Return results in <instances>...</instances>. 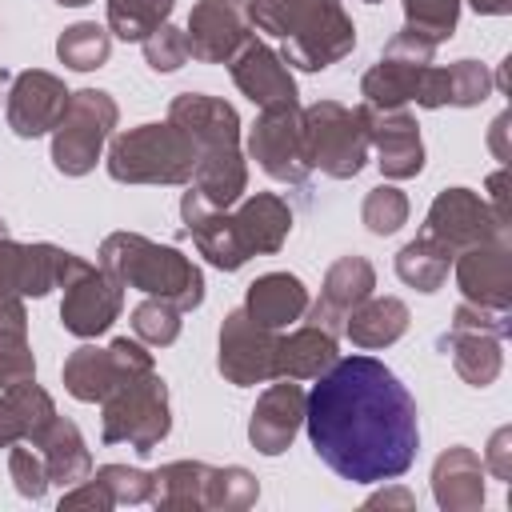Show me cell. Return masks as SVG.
<instances>
[{"label": "cell", "instance_id": "obj_1", "mask_svg": "<svg viewBox=\"0 0 512 512\" xmlns=\"http://www.w3.org/2000/svg\"><path fill=\"white\" fill-rule=\"evenodd\" d=\"M304 400V428L316 456L352 484L396 480L420 448L412 392L376 356L336 360Z\"/></svg>", "mask_w": 512, "mask_h": 512}, {"label": "cell", "instance_id": "obj_2", "mask_svg": "<svg viewBox=\"0 0 512 512\" xmlns=\"http://www.w3.org/2000/svg\"><path fill=\"white\" fill-rule=\"evenodd\" d=\"M168 120L196 144L192 188L212 208H232L248 192V160L240 148V116L228 100L204 92H180L168 104Z\"/></svg>", "mask_w": 512, "mask_h": 512}, {"label": "cell", "instance_id": "obj_3", "mask_svg": "<svg viewBox=\"0 0 512 512\" xmlns=\"http://www.w3.org/2000/svg\"><path fill=\"white\" fill-rule=\"evenodd\" d=\"M256 32L280 40V60L324 72L356 48V24L340 0H244Z\"/></svg>", "mask_w": 512, "mask_h": 512}, {"label": "cell", "instance_id": "obj_4", "mask_svg": "<svg viewBox=\"0 0 512 512\" xmlns=\"http://www.w3.org/2000/svg\"><path fill=\"white\" fill-rule=\"evenodd\" d=\"M100 268H108L124 288H140L144 296L172 300L180 312H192L204 300V272L180 248L156 244L140 232L104 236Z\"/></svg>", "mask_w": 512, "mask_h": 512}, {"label": "cell", "instance_id": "obj_5", "mask_svg": "<svg viewBox=\"0 0 512 512\" xmlns=\"http://www.w3.org/2000/svg\"><path fill=\"white\" fill-rule=\"evenodd\" d=\"M104 164L116 184H188L196 172V144L172 120L140 124L112 136Z\"/></svg>", "mask_w": 512, "mask_h": 512}, {"label": "cell", "instance_id": "obj_6", "mask_svg": "<svg viewBox=\"0 0 512 512\" xmlns=\"http://www.w3.org/2000/svg\"><path fill=\"white\" fill-rule=\"evenodd\" d=\"M100 408H104V416H100L104 444H128L136 452H152L172 428L168 384H164V376L156 368L120 380L100 400Z\"/></svg>", "mask_w": 512, "mask_h": 512}, {"label": "cell", "instance_id": "obj_7", "mask_svg": "<svg viewBox=\"0 0 512 512\" xmlns=\"http://www.w3.org/2000/svg\"><path fill=\"white\" fill-rule=\"evenodd\" d=\"M304 120V152L308 164L332 180H352L368 160V124L364 108H348L340 100H316L300 108Z\"/></svg>", "mask_w": 512, "mask_h": 512}, {"label": "cell", "instance_id": "obj_8", "mask_svg": "<svg viewBox=\"0 0 512 512\" xmlns=\"http://www.w3.org/2000/svg\"><path fill=\"white\" fill-rule=\"evenodd\" d=\"M120 120V108L100 88L68 92V104L52 128V164L64 176H88Z\"/></svg>", "mask_w": 512, "mask_h": 512}, {"label": "cell", "instance_id": "obj_9", "mask_svg": "<svg viewBox=\"0 0 512 512\" xmlns=\"http://www.w3.org/2000/svg\"><path fill=\"white\" fill-rule=\"evenodd\" d=\"M152 352L144 348V340H112L108 348H96V344H80L68 360H64V392L84 400V404H100L120 380L136 376V372H152Z\"/></svg>", "mask_w": 512, "mask_h": 512}, {"label": "cell", "instance_id": "obj_10", "mask_svg": "<svg viewBox=\"0 0 512 512\" xmlns=\"http://www.w3.org/2000/svg\"><path fill=\"white\" fill-rule=\"evenodd\" d=\"M248 156L280 184H304L312 176L308 152H304V120L300 104H276L260 108L252 132H248Z\"/></svg>", "mask_w": 512, "mask_h": 512}, {"label": "cell", "instance_id": "obj_11", "mask_svg": "<svg viewBox=\"0 0 512 512\" xmlns=\"http://www.w3.org/2000/svg\"><path fill=\"white\" fill-rule=\"evenodd\" d=\"M276 344L280 336L264 324H256L244 308H232L220 324V356L216 368L228 384L248 388L276 376Z\"/></svg>", "mask_w": 512, "mask_h": 512}, {"label": "cell", "instance_id": "obj_12", "mask_svg": "<svg viewBox=\"0 0 512 512\" xmlns=\"http://www.w3.org/2000/svg\"><path fill=\"white\" fill-rule=\"evenodd\" d=\"M120 308H124V284L108 268L88 264L84 272H76L64 284L60 324H64V332L92 340V336H104L120 320Z\"/></svg>", "mask_w": 512, "mask_h": 512}, {"label": "cell", "instance_id": "obj_13", "mask_svg": "<svg viewBox=\"0 0 512 512\" xmlns=\"http://www.w3.org/2000/svg\"><path fill=\"white\" fill-rule=\"evenodd\" d=\"M424 232L432 240H440L444 248L464 252L472 244L508 236V224H500L496 212H492V204L484 196H476L472 188H444L432 200L428 216H424Z\"/></svg>", "mask_w": 512, "mask_h": 512}, {"label": "cell", "instance_id": "obj_14", "mask_svg": "<svg viewBox=\"0 0 512 512\" xmlns=\"http://www.w3.org/2000/svg\"><path fill=\"white\" fill-rule=\"evenodd\" d=\"M16 240H0V388L36 380V360L28 344V312L16 288Z\"/></svg>", "mask_w": 512, "mask_h": 512}, {"label": "cell", "instance_id": "obj_15", "mask_svg": "<svg viewBox=\"0 0 512 512\" xmlns=\"http://www.w3.org/2000/svg\"><path fill=\"white\" fill-rule=\"evenodd\" d=\"M188 52L200 64H228L248 40L252 20L244 0H196L188 12Z\"/></svg>", "mask_w": 512, "mask_h": 512}, {"label": "cell", "instance_id": "obj_16", "mask_svg": "<svg viewBox=\"0 0 512 512\" xmlns=\"http://www.w3.org/2000/svg\"><path fill=\"white\" fill-rule=\"evenodd\" d=\"M452 264H456V284H460L468 304L496 308V312L512 308V248H508V236L472 244V248L456 252Z\"/></svg>", "mask_w": 512, "mask_h": 512}, {"label": "cell", "instance_id": "obj_17", "mask_svg": "<svg viewBox=\"0 0 512 512\" xmlns=\"http://www.w3.org/2000/svg\"><path fill=\"white\" fill-rule=\"evenodd\" d=\"M364 108V124H368V144L376 148V164L388 180H408L420 176L424 168V140H420V124L412 120V112L404 108Z\"/></svg>", "mask_w": 512, "mask_h": 512}, {"label": "cell", "instance_id": "obj_18", "mask_svg": "<svg viewBox=\"0 0 512 512\" xmlns=\"http://www.w3.org/2000/svg\"><path fill=\"white\" fill-rule=\"evenodd\" d=\"M68 104V88L60 76L52 72H40V68H28L12 80L8 88V100H4V112H8V128L24 140H36L44 132L56 128L60 112Z\"/></svg>", "mask_w": 512, "mask_h": 512}, {"label": "cell", "instance_id": "obj_19", "mask_svg": "<svg viewBox=\"0 0 512 512\" xmlns=\"http://www.w3.org/2000/svg\"><path fill=\"white\" fill-rule=\"evenodd\" d=\"M304 400H308V392L296 380H284L280 376V384H272L256 400V408H252V420H248L252 448L264 452V456L288 452L292 440H296V432L304 428Z\"/></svg>", "mask_w": 512, "mask_h": 512}, {"label": "cell", "instance_id": "obj_20", "mask_svg": "<svg viewBox=\"0 0 512 512\" xmlns=\"http://www.w3.org/2000/svg\"><path fill=\"white\" fill-rule=\"evenodd\" d=\"M376 288V268L364 260V256H340L328 276H324V288H320V300L308 304V324L340 336L344 332V320L356 304H364Z\"/></svg>", "mask_w": 512, "mask_h": 512}, {"label": "cell", "instance_id": "obj_21", "mask_svg": "<svg viewBox=\"0 0 512 512\" xmlns=\"http://www.w3.org/2000/svg\"><path fill=\"white\" fill-rule=\"evenodd\" d=\"M232 84L256 104V108H276V104H296V80L288 64L280 60L276 48L264 40H248L232 60H228Z\"/></svg>", "mask_w": 512, "mask_h": 512}, {"label": "cell", "instance_id": "obj_22", "mask_svg": "<svg viewBox=\"0 0 512 512\" xmlns=\"http://www.w3.org/2000/svg\"><path fill=\"white\" fill-rule=\"evenodd\" d=\"M180 220H184L192 244L200 248V256H208V264H216L224 272H236V268L248 264V256H244V248L236 240L228 208H212L196 188H188L180 196Z\"/></svg>", "mask_w": 512, "mask_h": 512}, {"label": "cell", "instance_id": "obj_23", "mask_svg": "<svg viewBox=\"0 0 512 512\" xmlns=\"http://www.w3.org/2000/svg\"><path fill=\"white\" fill-rule=\"evenodd\" d=\"M236 204L240 208L228 212V216H232V228H236V240H240L244 256L280 252V244L292 232V208H288V200L276 196V192H256V196H240Z\"/></svg>", "mask_w": 512, "mask_h": 512}, {"label": "cell", "instance_id": "obj_24", "mask_svg": "<svg viewBox=\"0 0 512 512\" xmlns=\"http://www.w3.org/2000/svg\"><path fill=\"white\" fill-rule=\"evenodd\" d=\"M432 496L444 512L484 508V460L464 444L444 448L432 464Z\"/></svg>", "mask_w": 512, "mask_h": 512}, {"label": "cell", "instance_id": "obj_25", "mask_svg": "<svg viewBox=\"0 0 512 512\" xmlns=\"http://www.w3.org/2000/svg\"><path fill=\"white\" fill-rule=\"evenodd\" d=\"M52 420H56V404L36 380H20L0 392V448H12L20 440L36 448L40 436L52 428Z\"/></svg>", "mask_w": 512, "mask_h": 512}, {"label": "cell", "instance_id": "obj_26", "mask_svg": "<svg viewBox=\"0 0 512 512\" xmlns=\"http://www.w3.org/2000/svg\"><path fill=\"white\" fill-rule=\"evenodd\" d=\"M244 312L264 324V328H284L292 320H300L308 312V288L300 276L292 272H264L248 284V296H244Z\"/></svg>", "mask_w": 512, "mask_h": 512}, {"label": "cell", "instance_id": "obj_27", "mask_svg": "<svg viewBox=\"0 0 512 512\" xmlns=\"http://www.w3.org/2000/svg\"><path fill=\"white\" fill-rule=\"evenodd\" d=\"M336 360H340L336 336L316 324H304V328L280 336V344H276V376H284V380H316Z\"/></svg>", "mask_w": 512, "mask_h": 512}, {"label": "cell", "instance_id": "obj_28", "mask_svg": "<svg viewBox=\"0 0 512 512\" xmlns=\"http://www.w3.org/2000/svg\"><path fill=\"white\" fill-rule=\"evenodd\" d=\"M408 332V304L396 296H368L344 320V336L356 348H388Z\"/></svg>", "mask_w": 512, "mask_h": 512}, {"label": "cell", "instance_id": "obj_29", "mask_svg": "<svg viewBox=\"0 0 512 512\" xmlns=\"http://www.w3.org/2000/svg\"><path fill=\"white\" fill-rule=\"evenodd\" d=\"M440 348L444 356H452V368L464 384L472 388H488L500 368H504V352H500V340L488 336V332H460V328H448L440 336Z\"/></svg>", "mask_w": 512, "mask_h": 512}, {"label": "cell", "instance_id": "obj_30", "mask_svg": "<svg viewBox=\"0 0 512 512\" xmlns=\"http://www.w3.org/2000/svg\"><path fill=\"white\" fill-rule=\"evenodd\" d=\"M40 456H44V468H48V484H60V488H72L80 480L92 476V456H88V444L80 436V428L64 416L52 420V428L40 436Z\"/></svg>", "mask_w": 512, "mask_h": 512}, {"label": "cell", "instance_id": "obj_31", "mask_svg": "<svg viewBox=\"0 0 512 512\" xmlns=\"http://www.w3.org/2000/svg\"><path fill=\"white\" fill-rule=\"evenodd\" d=\"M424 68L428 64H412V60H400V56H380L364 80H360V96L364 104L372 108H404L420 96V84H424Z\"/></svg>", "mask_w": 512, "mask_h": 512}, {"label": "cell", "instance_id": "obj_32", "mask_svg": "<svg viewBox=\"0 0 512 512\" xmlns=\"http://www.w3.org/2000/svg\"><path fill=\"white\" fill-rule=\"evenodd\" d=\"M212 464L204 460H172L152 472V492L148 504L160 512H200L204 508V484H208Z\"/></svg>", "mask_w": 512, "mask_h": 512}, {"label": "cell", "instance_id": "obj_33", "mask_svg": "<svg viewBox=\"0 0 512 512\" xmlns=\"http://www.w3.org/2000/svg\"><path fill=\"white\" fill-rule=\"evenodd\" d=\"M452 248H444L440 240H432L428 232H420L416 240H408L400 252H396V276L416 288V292H436L444 288L448 280V268H452Z\"/></svg>", "mask_w": 512, "mask_h": 512}, {"label": "cell", "instance_id": "obj_34", "mask_svg": "<svg viewBox=\"0 0 512 512\" xmlns=\"http://www.w3.org/2000/svg\"><path fill=\"white\" fill-rule=\"evenodd\" d=\"M176 0H108V32L120 40H148L160 24H168Z\"/></svg>", "mask_w": 512, "mask_h": 512}, {"label": "cell", "instance_id": "obj_35", "mask_svg": "<svg viewBox=\"0 0 512 512\" xmlns=\"http://www.w3.org/2000/svg\"><path fill=\"white\" fill-rule=\"evenodd\" d=\"M108 52H112V32H108L104 24H92V20H80V24L64 28L60 40H56L60 64H68V68H76V72L100 68V64L108 60Z\"/></svg>", "mask_w": 512, "mask_h": 512}, {"label": "cell", "instance_id": "obj_36", "mask_svg": "<svg viewBox=\"0 0 512 512\" xmlns=\"http://www.w3.org/2000/svg\"><path fill=\"white\" fill-rule=\"evenodd\" d=\"M260 496V484L248 468L240 464H228V468H212L208 472V484H204V508H216V512H244L252 508Z\"/></svg>", "mask_w": 512, "mask_h": 512}, {"label": "cell", "instance_id": "obj_37", "mask_svg": "<svg viewBox=\"0 0 512 512\" xmlns=\"http://www.w3.org/2000/svg\"><path fill=\"white\" fill-rule=\"evenodd\" d=\"M132 332H136V340H144L152 348H168L180 336V308L172 300L148 296L132 308Z\"/></svg>", "mask_w": 512, "mask_h": 512}, {"label": "cell", "instance_id": "obj_38", "mask_svg": "<svg viewBox=\"0 0 512 512\" xmlns=\"http://www.w3.org/2000/svg\"><path fill=\"white\" fill-rule=\"evenodd\" d=\"M404 4V28L428 36L432 44H444L456 32L460 0H400Z\"/></svg>", "mask_w": 512, "mask_h": 512}, {"label": "cell", "instance_id": "obj_39", "mask_svg": "<svg viewBox=\"0 0 512 512\" xmlns=\"http://www.w3.org/2000/svg\"><path fill=\"white\" fill-rule=\"evenodd\" d=\"M444 84H448V104L452 108H476L496 88L488 64H480V60H456V64H448L444 68Z\"/></svg>", "mask_w": 512, "mask_h": 512}, {"label": "cell", "instance_id": "obj_40", "mask_svg": "<svg viewBox=\"0 0 512 512\" xmlns=\"http://www.w3.org/2000/svg\"><path fill=\"white\" fill-rule=\"evenodd\" d=\"M360 220L372 236H392L408 224V196L392 184H380L364 196V208H360Z\"/></svg>", "mask_w": 512, "mask_h": 512}, {"label": "cell", "instance_id": "obj_41", "mask_svg": "<svg viewBox=\"0 0 512 512\" xmlns=\"http://www.w3.org/2000/svg\"><path fill=\"white\" fill-rule=\"evenodd\" d=\"M8 476H12V484H16V492H20L24 500H40V496L48 492L44 456H40V448H32V444H24V440L8 448Z\"/></svg>", "mask_w": 512, "mask_h": 512}, {"label": "cell", "instance_id": "obj_42", "mask_svg": "<svg viewBox=\"0 0 512 512\" xmlns=\"http://www.w3.org/2000/svg\"><path fill=\"white\" fill-rule=\"evenodd\" d=\"M144 60H148V68H152V72H176V68H184V64L192 60L184 28L160 24V28L144 40Z\"/></svg>", "mask_w": 512, "mask_h": 512}, {"label": "cell", "instance_id": "obj_43", "mask_svg": "<svg viewBox=\"0 0 512 512\" xmlns=\"http://www.w3.org/2000/svg\"><path fill=\"white\" fill-rule=\"evenodd\" d=\"M92 480H100L108 488L112 504H144L152 492V472L128 468V464H104V468H96Z\"/></svg>", "mask_w": 512, "mask_h": 512}, {"label": "cell", "instance_id": "obj_44", "mask_svg": "<svg viewBox=\"0 0 512 512\" xmlns=\"http://www.w3.org/2000/svg\"><path fill=\"white\" fill-rule=\"evenodd\" d=\"M452 328H460V332H488V336L504 340V336L512 332V320H508V312L480 308V304H468V300H464V304L452 312Z\"/></svg>", "mask_w": 512, "mask_h": 512}, {"label": "cell", "instance_id": "obj_45", "mask_svg": "<svg viewBox=\"0 0 512 512\" xmlns=\"http://www.w3.org/2000/svg\"><path fill=\"white\" fill-rule=\"evenodd\" d=\"M76 508H92V512H108V508H116L112 504V496H108V488L100 484V480H80V484H72V492H64L60 496V512H76Z\"/></svg>", "mask_w": 512, "mask_h": 512}, {"label": "cell", "instance_id": "obj_46", "mask_svg": "<svg viewBox=\"0 0 512 512\" xmlns=\"http://www.w3.org/2000/svg\"><path fill=\"white\" fill-rule=\"evenodd\" d=\"M484 472H492L496 480H512V428L492 432L484 448Z\"/></svg>", "mask_w": 512, "mask_h": 512}, {"label": "cell", "instance_id": "obj_47", "mask_svg": "<svg viewBox=\"0 0 512 512\" xmlns=\"http://www.w3.org/2000/svg\"><path fill=\"white\" fill-rule=\"evenodd\" d=\"M412 504H416V496L408 488H384L368 500V508H412Z\"/></svg>", "mask_w": 512, "mask_h": 512}, {"label": "cell", "instance_id": "obj_48", "mask_svg": "<svg viewBox=\"0 0 512 512\" xmlns=\"http://www.w3.org/2000/svg\"><path fill=\"white\" fill-rule=\"evenodd\" d=\"M504 180H508V176H504V168L488 176V192H492V200H488V204H492V212H496V220H500V224H508V204H504Z\"/></svg>", "mask_w": 512, "mask_h": 512}, {"label": "cell", "instance_id": "obj_49", "mask_svg": "<svg viewBox=\"0 0 512 512\" xmlns=\"http://www.w3.org/2000/svg\"><path fill=\"white\" fill-rule=\"evenodd\" d=\"M480 16H508L512 12V0H468Z\"/></svg>", "mask_w": 512, "mask_h": 512}, {"label": "cell", "instance_id": "obj_50", "mask_svg": "<svg viewBox=\"0 0 512 512\" xmlns=\"http://www.w3.org/2000/svg\"><path fill=\"white\" fill-rule=\"evenodd\" d=\"M504 128H508V116H496V124H492V148H496V156H504Z\"/></svg>", "mask_w": 512, "mask_h": 512}, {"label": "cell", "instance_id": "obj_51", "mask_svg": "<svg viewBox=\"0 0 512 512\" xmlns=\"http://www.w3.org/2000/svg\"><path fill=\"white\" fill-rule=\"evenodd\" d=\"M56 4H64V8H80V4H92V0H56Z\"/></svg>", "mask_w": 512, "mask_h": 512}, {"label": "cell", "instance_id": "obj_52", "mask_svg": "<svg viewBox=\"0 0 512 512\" xmlns=\"http://www.w3.org/2000/svg\"><path fill=\"white\" fill-rule=\"evenodd\" d=\"M4 84H8V72L0 68V96H4Z\"/></svg>", "mask_w": 512, "mask_h": 512}, {"label": "cell", "instance_id": "obj_53", "mask_svg": "<svg viewBox=\"0 0 512 512\" xmlns=\"http://www.w3.org/2000/svg\"><path fill=\"white\" fill-rule=\"evenodd\" d=\"M4 236H8V224H4V220H0V240H4Z\"/></svg>", "mask_w": 512, "mask_h": 512}, {"label": "cell", "instance_id": "obj_54", "mask_svg": "<svg viewBox=\"0 0 512 512\" xmlns=\"http://www.w3.org/2000/svg\"><path fill=\"white\" fill-rule=\"evenodd\" d=\"M364 4H380V0H364Z\"/></svg>", "mask_w": 512, "mask_h": 512}]
</instances>
